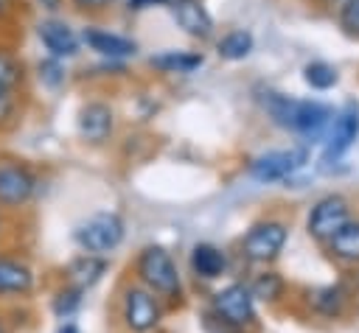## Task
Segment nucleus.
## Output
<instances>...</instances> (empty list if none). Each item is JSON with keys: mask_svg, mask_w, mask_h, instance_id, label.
Listing matches in <instances>:
<instances>
[{"mask_svg": "<svg viewBox=\"0 0 359 333\" xmlns=\"http://www.w3.org/2000/svg\"><path fill=\"white\" fill-rule=\"evenodd\" d=\"M132 271L137 277V285L149 288L160 302H180L182 299V277L177 269V260L171 252L160 243H149L137 252Z\"/></svg>", "mask_w": 359, "mask_h": 333, "instance_id": "obj_1", "label": "nucleus"}, {"mask_svg": "<svg viewBox=\"0 0 359 333\" xmlns=\"http://www.w3.org/2000/svg\"><path fill=\"white\" fill-rule=\"evenodd\" d=\"M264 109L272 115V120L283 129L309 134V137H320L323 129L331 123V109L317 104V101H294L283 92H264Z\"/></svg>", "mask_w": 359, "mask_h": 333, "instance_id": "obj_2", "label": "nucleus"}, {"mask_svg": "<svg viewBox=\"0 0 359 333\" xmlns=\"http://www.w3.org/2000/svg\"><path fill=\"white\" fill-rule=\"evenodd\" d=\"M126 235V224L118 213H93L90 218H84L81 224H76L73 229V241L81 252H90V255H101L107 257L112 249L121 246Z\"/></svg>", "mask_w": 359, "mask_h": 333, "instance_id": "obj_3", "label": "nucleus"}, {"mask_svg": "<svg viewBox=\"0 0 359 333\" xmlns=\"http://www.w3.org/2000/svg\"><path fill=\"white\" fill-rule=\"evenodd\" d=\"M118 313H121V325L129 333H154L160 327V322H163L165 308L149 288H143L137 283H129L121 291Z\"/></svg>", "mask_w": 359, "mask_h": 333, "instance_id": "obj_4", "label": "nucleus"}, {"mask_svg": "<svg viewBox=\"0 0 359 333\" xmlns=\"http://www.w3.org/2000/svg\"><path fill=\"white\" fill-rule=\"evenodd\" d=\"M210 316L241 333L244 327H250L255 322V299H252V291L247 283H227L222 285L213 297H210Z\"/></svg>", "mask_w": 359, "mask_h": 333, "instance_id": "obj_5", "label": "nucleus"}, {"mask_svg": "<svg viewBox=\"0 0 359 333\" xmlns=\"http://www.w3.org/2000/svg\"><path fill=\"white\" fill-rule=\"evenodd\" d=\"M39 193V176L28 162L0 160V210H22Z\"/></svg>", "mask_w": 359, "mask_h": 333, "instance_id": "obj_6", "label": "nucleus"}, {"mask_svg": "<svg viewBox=\"0 0 359 333\" xmlns=\"http://www.w3.org/2000/svg\"><path fill=\"white\" fill-rule=\"evenodd\" d=\"M286 224L283 221H275V218H266V221H258L247 229V235L241 238V255L252 263H266V260H275L286 243Z\"/></svg>", "mask_w": 359, "mask_h": 333, "instance_id": "obj_7", "label": "nucleus"}, {"mask_svg": "<svg viewBox=\"0 0 359 333\" xmlns=\"http://www.w3.org/2000/svg\"><path fill=\"white\" fill-rule=\"evenodd\" d=\"M36 288L34 266L14 252H0V302H22Z\"/></svg>", "mask_w": 359, "mask_h": 333, "instance_id": "obj_8", "label": "nucleus"}, {"mask_svg": "<svg viewBox=\"0 0 359 333\" xmlns=\"http://www.w3.org/2000/svg\"><path fill=\"white\" fill-rule=\"evenodd\" d=\"M351 221V207L348 201L339 196V193H331V196H323L311 213H309V235L317 238V241H331L345 224Z\"/></svg>", "mask_w": 359, "mask_h": 333, "instance_id": "obj_9", "label": "nucleus"}, {"mask_svg": "<svg viewBox=\"0 0 359 333\" xmlns=\"http://www.w3.org/2000/svg\"><path fill=\"white\" fill-rule=\"evenodd\" d=\"M76 129H79V137L90 146H101L112 137L115 132V112L109 104L104 101H87L81 109H79V118H76Z\"/></svg>", "mask_w": 359, "mask_h": 333, "instance_id": "obj_10", "label": "nucleus"}, {"mask_svg": "<svg viewBox=\"0 0 359 333\" xmlns=\"http://www.w3.org/2000/svg\"><path fill=\"white\" fill-rule=\"evenodd\" d=\"M356 137H359V104L348 101L331 118V129H328V137H325V162L339 160L353 146Z\"/></svg>", "mask_w": 359, "mask_h": 333, "instance_id": "obj_11", "label": "nucleus"}, {"mask_svg": "<svg viewBox=\"0 0 359 333\" xmlns=\"http://www.w3.org/2000/svg\"><path fill=\"white\" fill-rule=\"evenodd\" d=\"M36 36H39L42 48L48 50V56H50V59H59V62L73 59V56L79 53V48H81L79 34H76L65 20H56V17L39 20V22H36Z\"/></svg>", "mask_w": 359, "mask_h": 333, "instance_id": "obj_12", "label": "nucleus"}, {"mask_svg": "<svg viewBox=\"0 0 359 333\" xmlns=\"http://www.w3.org/2000/svg\"><path fill=\"white\" fill-rule=\"evenodd\" d=\"M303 162H306V148L266 151L250 162V176L258 182H278V179H286L292 171H297Z\"/></svg>", "mask_w": 359, "mask_h": 333, "instance_id": "obj_13", "label": "nucleus"}, {"mask_svg": "<svg viewBox=\"0 0 359 333\" xmlns=\"http://www.w3.org/2000/svg\"><path fill=\"white\" fill-rule=\"evenodd\" d=\"M81 42H84L90 50H95L98 56L112 59V62H115V59H129V56L137 53L135 39L121 36V34H112V31H107V28H95V25H90V28L81 31Z\"/></svg>", "mask_w": 359, "mask_h": 333, "instance_id": "obj_14", "label": "nucleus"}, {"mask_svg": "<svg viewBox=\"0 0 359 333\" xmlns=\"http://www.w3.org/2000/svg\"><path fill=\"white\" fill-rule=\"evenodd\" d=\"M171 14H174V22L194 39H208L213 36V17L210 11L199 3V0H188V3H177L171 6Z\"/></svg>", "mask_w": 359, "mask_h": 333, "instance_id": "obj_15", "label": "nucleus"}, {"mask_svg": "<svg viewBox=\"0 0 359 333\" xmlns=\"http://www.w3.org/2000/svg\"><path fill=\"white\" fill-rule=\"evenodd\" d=\"M107 269H109L107 257L81 252V255H76L73 260H67V266H65V277H67L70 285H79L81 291H87V288H93V285L107 274Z\"/></svg>", "mask_w": 359, "mask_h": 333, "instance_id": "obj_16", "label": "nucleus"}, {"mask_svg": "<svg viewBox=\"0 0 359 333\" xmlns=\"http://www.w3.org/2000/svg\"><path fill=\"white\" fill-rule=\"evenodd\" d=\"M227 269V255L213 243H196L191 249V271L196 280H219Z\"/></svg>", "mask_w": 359, "mask_h": 333, "instance_id": "obj_17", "label": "nucleus"}, {"mask_svg": "<svg viewBox=\"0 0 359 333\" xmlns=\"http://www.w3.org/2000/svg\"><path fill=\"white\" fill-rule=\"evenodd\" d=\"M81 305H84V291L79 285H70V283H65L62 288H56L53 297H50V313L59 322H70L81 311Z\"/></svg>", "mask_w": 359, "mask_h": 333, "instance_id": "obj_18", "label": "nucleus"}, {"mask_svg": "<svg viewBox=\"0 0 359 333\" xmlns=\"http://www.w3.org/2000/svg\"><path fill=\"white\" fill-rule=\"evenodd\" d=\"M328 249L342 263H359V221H348L331 241Z\"/></svg>", "mask_w": 359, "mask_h": 333, "instance_id": "obj_19", "label": "nucleus"}, {"mask_svg": "<svg viewBox=\"0 0 359 333\" xmlns=\"http://www.w3.org/2000/svg\"><path fill=\"white\" fill-rule=\"evenodd\" d=\"M205 56L194 53V50H165L160 56H151V67L163 70V73H191L196 67H202Z\"/></svg>", "mask_w": 359, "mask_h": 333, "instance_id": "obj_20", "label": "nucleus"}, {"mask_svg": "<svg viewBox=\"0 0 359 333\" xmlns=\"http://www.w3.org/2000/svg\"><path fill=\"white\" fill-rule=\"evenodd\" d=\"M216 50H219L222 59H227V62H238V59L250 56V50H252V34L244 31V28L227 31V34L216 42Z\"/></svg>", "mask_w": 359, "mask_h": 333, "instance_id": "obj_21", "label": "nucleus"}, {"mask_svg": "<svg viewBox=\"0 0 359 333\" xmlns=\"http://www.w3.org/2000/svg\"><path fill=\"white\" fill-rule=\"evenodd\" d=\"M25 81V64L8 48H0V90H20Z\"/></svg>", "mask_w": 359, "mask_h": 333, "instance_id": "obj_22", "label": "nucleus"}, {"mask_svg": "<svg viewBox=\"0 0 359 333\" xmlns=\"http://www.w3.org/2000/svg\"><path fill=\"white\" fill-rule=\"evenodd\" d=\"M250 291H252V299L272 302V299H278L283 294V280H280L278 271H264L250 283Z\"/></svg>", "mask_w": 359, "mask_h": 333, "instance_id": "obj_23", "label": "nucleus"}, {"mask_svg": "<svg viewBox=\"0 0 359 333\" xmlns=\"http://www.w3.org/2000/svg\"><path fill=\"white\" fill-rule=\"evenodd\" d=\"M314 308L325 316H339L345 308V291L339 285H328V288L314 291Z\"/></svg>", "mask_w": 359, "mask_h": 333, "instance_id": "obj_24", "label": "nucleus"}, {"mask_svg": "<svg viewBox=\"0 0 359 333\" xmlns=\"http://www.w3.org/2000/svg\"><path fill=\"white\" fill-rule=\"evenodd\" d=\"M303 78L314 90H328V87L337 84V70L328 62H311V64L303 67Z\"/></svg>", "mask_w": 359, "mask_h": 333, "instance_id": "obj_25", "label": "nucleus"}, {"mask_svg": "<svg viewBox=\"0 0 359 333\" xmlns=\"http://www.w3.org/2000/svg\"><path fill=\"white\" fill-rule=\"evenodd\" d=\"M20 118V90H0V132Z\"/></svg>", "mask_w": 359, "mask_h": 333, "instance_id": "obj_26", "label": "nucleus"}, {"mask_svg": "<svg viewBox=\"0 0 359 333\" xmlns=\"http://www.w3.org/2000/svg\"><path fill=\"white\" fill-rule=\"evenodd\" d=\"M36 78L45 84V87H59L62 81H65V64L59 62V59H42L39 64H36Z\"/></svg>", "mask_w": 359, "mask_h": 333, "instance_id": "obj_27", "label": "nucleus"}, {"mask_svg": "<svg viewBox=\"0 0 359 333\" xmlns=\"http://www.w3.org/2000/svg\"><path fill=\"white\" fill-rule=\"evenodd\" d=\"M339 25L351 36H359V0H345V6L339 8Z\"/></svg>", "mask_w": 359, "mask_h": 333, "instance_id": "obj_28", "label": "nucleus"}, {"mask_svg": "<svg viewBox=\"0 0 359 333\" xmlns=\"http://www.w3.org/2000/svg\"><path fill=\"white\" fill-rule=\"evenodd\" d=\"M112 0H70V6L81 14H93V11H104Z\"/></svg>", "mask_w": 359, "mask_h": 333, "instance_id": "obj_29", "label": "nucleus"}, {"mask_svg": "<svg viewBox=\"0 0 359 333\" xmlns=\"http://www.w3.org/2000/svg\"><path fill=\"white\" fill-rule=\"evenodd\" d=\"M126 3H129V8H149V6L163 3V0H126Z\"/></svg>", "mask_w": 359, "mask_h": 333, "instance_id": "obj_30", "label": "nucleus"}, {"mask_svg": "<svg viewBox=\"0 0 359 333\" xmlns=\"http://www.w3.org/2000/svg\"><path fill=\"white\" fill-rule=\"evenodd\" d=\"M56 333H81V330H79L76 322H62V325L56 327Z\"/></svg>", "mask_w": 359, "mask_h": 333, "instance_id": "obj_31", "label": "nucleus"}, {"mask_svg": "<svg viewBox=\"0 0 359 333\" xmlns=\"http://www.w3.org/2000/svg\"><path fill=\"white\" fill-rule=\"evenodd\" d=\"M39 3H42V8H48V11L62 8V0H39Z\"/></svg>", "mask_w": 359, "mask_h": 333, "instance_id": "obj_32", "label": "nucleus"}, {"mask_svg": "<svg viewBox=\"0 0 359 333\" xmlns=\"http://www.w3.org/2000/svg\"><path fill=\"white\" fill-rule=\"evenodd\" d=\"M8 14V0H0V20Z\"/></svg>", "mask_w": 359, "mask_h": 333, "instance_id": "obj_33", "label": "nucleus"}, {"mask_svg": "<svg viewBox=\"0 0 359 333\" xmlns=\"http://www.w3.org/2000/svg\"><path fill=\"white\" fill-rule=\"evenodd\" d=\"M0 333H11L8 325H6V319H3V313H0Z\"/></svg>", "mask_w": 359, "mask_h": 333, "instance_id": "obj_34", "label": "nucleus"}, {"mask_svg": "<svg viewBox=\"0 0 359 333\" xmlns=\"http://www.w3.org/2000/svg\"><path fill=\"white\" fill-rule=\"evenodd\" d=\"M3 232H6V218H3V210H0V238H3Z\"/></svg>", "mask_w": 359, "mask_h": 333, "instance_id": "obj_35", "label": "nucleus"}, {"mask_svg": "<svg viewBox=\"0 0 359 333\" xmlns=\"http://www.w3.org/2000/svg\"><path fill=\"white\" fill-rule=\"evenodd\" d=\"M163 3H168V6H177V3H188V0H163Z\"/></svg>", "mask_w": 359, "mask_h": 333, "instance_id": "obj_36", "label": "nucleus"}]
</instances>
